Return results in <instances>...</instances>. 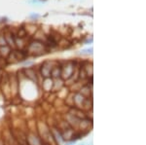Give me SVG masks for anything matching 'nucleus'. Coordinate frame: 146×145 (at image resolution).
I'll list each match as a JSON object with an SVG mask.
<instances>
[{
  "label": "nucleus",
  "instance_id": "f257e3e1",
  "mask_svg": "<svg viewBox=\"0 0 146 145\" xmlns=\"http://www.w3.org/2000/svg\"><path fill=\"white\" fill-rule=\"evenodd\" d=\"M49 130H50L52 136H53V138L56 144L60 145V144H63L65 141H66V140L64 139V137L62 136V132H60V130L58 128V127H51Z\"/></svg>",
  "mask_w": 146,
  "mask_h": 145
},
{
  "label": "nucleus",
  "instance_id": "f03ea898",
  "mask_svg": "<svg viewBox=\"0 0 146 145\" xmlns=\"http://www.w3.org/2000/svg\"><path fill=\"white\" fill-rule=\"evenodd\" d=\"M60 75H62V67L55 66L52 68L50 76H53V77H55V78H58V77H60Z\"/></svg>",
  "mask_w": 146,
  "mask_h": 145
},
{
  "label": "nucleus",
  "instance_id": "7ed1b4c3",
  "mask_svg": "<svg viewBox=\"0 0 146 145\" xmlns=\"http://www.w3.org/2000/svg\"><path fill=\"white\" fill-rule=\"evenodd\" d=\"M80 54H82V55H92L93 54V48H89V49H84V50H82L81 51V53Z\"/></svg>",
  "mask_w": 146,
  "mask_h": 145
},
{
  "label": "nucleus",
  "instance_id": "20e7f679",
  "mask_svg": "<svg viewBox=\"0 0 146 145\" xmlns=\"http://www.w3.org/2000/svg\"><path fill=\"white\" fill-rule=\"evenodd\" d=\"M64 145H76V141L75 140H66L64 142Z\"/></svg>",
  "mask_w": 146,
  "mask_h": 145
},
{
  "label": "nucleus",
  "instance_id": "39448f33",
  "mask_svg": "<svg viewBox=\"0 0 146 145\" xmlns=\"http://www.w3.org/2000/svg\"><path fill=\"white\" fill-rule=\"evenodd\" d=\"M29 18H33V19H37L39 18V15H37V14H33V15H30Z\"/></svg>",
  "mask_w": 146,
  "mask_h": 145
},
{
  "label": "nucleus",
  "instance_id": "423d86ee",
  "mask_svg": "<svg viewBox=\"0 0 146 145\" xmlns=\"http://www.w3.org/2000/svg\"><path fill=\"white\" fill-rule=\"evenodd\" d=\"M23 64L25 65H31V64H33V62H23Z\"/></svg>",
  "mask_w": 146,
  "mask_h": 145
},
{
  "label": "nucleus",
  "instance_id": "0eeeda50",
  "mask_svg": "<svg viewBox=\"0 0 146 145\" xmlns=\"http://www.w3.org/2000/svg\"><path fill=\"white\" fill-rule=\"evenodd\" d=\"M93 42V38H91V39H88V40L86 41V43L88 44V43H92Z\"/></svg>",
  "mask_w": 146,
  "mask_h": 145
},
{
  "label": "nucleus",
  "instance_id": "6e6552de",
  "mask_svg": "<svg viewBox=\"0 0 146 145\" xmlns=\"http://www.w3.org/2000/svg\"><path fill=\"white\" fill-rule=\"evenodd\" d=\"M79 145H88V142H86V141H83V142H81Z\"/></svg>",
  "mask_w": 146,
  "mask_h": 145
}]
</instances>
